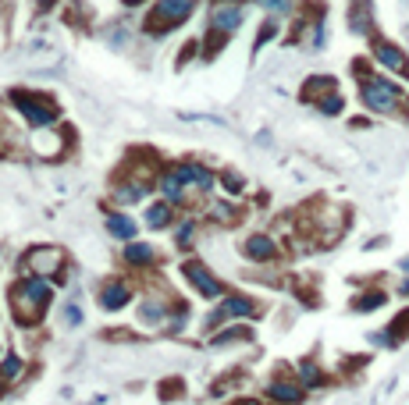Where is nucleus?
I'll return each instance as SVG.
<instances>
[{
	"label": "nucleus",
	"mask_w": 409,
	"mask_h": 405,
	"mask_svg": "<svg viewBox=\"0 0 409 405\" xmlns=\"http://www.w3.org/2000/svg\"><path fill=\"white\" fill-rule=\"evenodd\" d=\"M11 298H14V320H18V324H25V327H32L36 320L43 316L47 303H50V285L39 281V277H29V281L14 285Z\"/></svg>",
	"instance_id": "obj_1"
},
{
	"label": "nucleus",
	"mask_w": 409,
	"mask_h": 405,
	"mask_svg": "<svg viewBox=\"0 0 409 405\" xmlns=\"http://www.w3.org/2000/svg\"><path fill=\"white\" fill-rule=\"evenodd\" d=\"M192 8H196V0H160L150 14V32H171L192 14Z\"/></svg>",
	"instance_id": "obj_2"
},
{
	"label": "nucleus",
	"mask_w": 409,
	"mask_h": 405,
	"mask_svg": "<svg viewBox=\"0 0 409 405\" xmlns=\"http://www.w3.org/2000/svg\"><path fill=\"white\" fill-rule=\"evenodd\" d=\"M11 100H14L18 111H22V114L29 118V124H50V121L57 118L54 100H50V96H43V93H22V89H14V93H11Z\"/></svg>",
	"instance_id": "obj_3"
},
{
	"label": "nucleus",
	"mask_w": 409,
	"mask_h": 405,
	"mask_svg": "<svg viewBox=\"0 0 409 405\" xmlns=\"http://www.w3.org/2000/svg\"><path fill=\"white\" fill-rule=\"evenodd\" d=\"M363 103L371 111H392L399 103V89L384 78H371V82H363Z\"/></svg>",
	"instance_id": "obj_4"
},
{
	"label": "nucleus",
	"mask_w": 409,
	"mask_h": 405,
	"mask_svg": "<svg viewBox=\"0 0 409 405\" xmlns=\"http://www.w3.org/2000/svg\"><path fill=\"white\" fill-rule=\"evenodd\" d=\"M186 277H189V285L199 292V295H221V281L217 277H210V270L203 267V263H186Z\"/></svg>",
	"instance_id": "obj_5"
},
{
	"label": "nucleus",
	"mask_w": 409,
	"mask_h": 405,
	"mask_svg": "<svg viewBox=\"0 0 409 405\" xmlns=\"http://www.w3.org/2000/svg\"><path fill=\"white\" fill-rule=\"evenodd\" d=\"M25 263H29L32 274H50V270L60 267V252H57V249H32V252L25 256Z\"/></svg>",
	"instance_id": "obj_6"
},
{
	"label": "nucleus",
	"mask_w": 409,
	"mask_h": 405,
	"mask_svg": "<svg viewBox=\"0 0 409 405\" xmlns=\"http://www.w3.org/2000/svg\"><path fill=\"white\" fill-rule=\"evenodd\" d=\"M377 61H384L392 72H399V75H406L409 72V61H406V54L399 50V47H392V43H377Z\"/></svg>",
	"instance_id": "obj_7"
},
{
	"label": "nucleus",
	"mask_w": 409,
	"mask_h": 405,
	"mask_svg": "<svg viewBox=\"0 0 409 405\" xmlns=\"http://www.w3.org/2000/svg\"><path fill=\"white\" fill-rule=\"evenodd\" d=\"M242 313H253V303H250V298H242V295H235V298H228V303L210 316V324H217V320H224V316H242Z\"/></svg>",
	"instance_id": "obj_8"
},
{
	"label": "nucleus",
	"mask_w": 409,
	"mask_h": 405,
	"mask_svg": "<svg viewBox=\"0 0 409 405\" xmlns=\"http://www.w3.org/2000/svg\"><path fill=\"white\" fill-rule=\"evenodd\" d=\"M100 298H104V309H121V306L129 303V288L118 285V281H111V285H104Z\"/></svg>",
	"instance_id": "obj_9"
},
{
	"label": "nucleus",
	"mask_w": 409,
	"mask_h": 405,
	"mask_svg": "<svg viewBox=\"0 0 409 405\" xmlns=\"http://www.w3.org/2000/svg\"><path fill=\"white\" fill-rule=\"evenodd\" d=\"M175 175H178L181 182H186V185H199V188H210V175H207V171H203L199 164H181V167L175 171Z\"/></svg>",
	"instance_id": "obj_10"
},
{
	"label": "nucleus",
	"mask_w": 409,
	"mask_h": 405,
	"mask_svg": "<svg viewBox=\"0 0 409 405\" xmlns=\"http://www.w3.org/2000/svg\"><path fill=\"white\" fill-rule=\"evenodd\" d=\"M245 256H253V260H271L274 256V242L267 234H253L250 242H245Z\"/></svg>",
	"instance_id": "obj_11"
},
{
	"label": "nucleus",
	"mask_w": 409,
	"mask_h": 405,
	"mask_svg": "<svg viewBox=\"0 0 409 405\" xmlns=\"http://www.w3.org/2000/svg\"><path fill=\"white\" fill-rule=\"evenodd\" d=\"M239 8H217L214 11V32H232V29H239Z\"/></svg>",
	"instance_id": "obj_12"
},
{
	"label": "nucleus",
	"mask_w": 409,
	"mask_h": 405,
	"mask_svg": "<svg viewBox=\"0 0 409 405\" xmlns=\"http://www.w3.org/2000/svg\"><path fill=\"white\" fill-rule=\"evenodd\" d=\"M107 231L118 234V239H132V234H135V221L121 217V213H111V217H107Z\"/></svg>",
	"instance_id": "obj_13"
},
{
	"label": "nucleus",
	"mask_w": 409,
	"mask_h": 405,
	"mask_svg": "<svg viewBox=\"0 0 409 405\" xmlns=\"http://www.w3.org/2000/svg\"><path fill=\"white\" fill-rule=\"evenodd\" d=\"M271 398H281V402H299V398H302V391L296 388V384H289V380H274V384H271Z\"/></svg>",
	"instance_id": "obj_14"
},
{
	"label": "nucleus",
	"mask_w": 409,
	"mask_h": 405,
	"mask_svg": "<svg viewBox=\"0 0 409 405\" xmlns=\"http://www.w3.org/2000/svg\"><path fill=\"white\" fill-rule=\"evenodd\" d=\"M327 89H335V78H327V75H320V78H310V82H306V89H302V96H306V100H317V96H324Z\"/></svg>",
	"instance_id": "obj_15"
},
{
	"label": "nucleus",
	"mask_w": 409,
	"mask_h": 405,
	"mask_svg": "<svg viewBox=\"0 0 409 405\" xmlns=\"http://www.w3.org/2000/svg\"><path fill=\"white\" fill-rule=\"evenodd\" d=\"M171 221V210H168V203H157V206H150V213H146V224L150 228H164Z\"/></svg>",
	"instance_id": "obj_16"
},
{
	"label": "nucleus",
	"mask_w": 409,
	"mask_h": 405,
	"mask_svg": "<svg viewBox=\"0 0 409 405\" xmlns=\"http://www.w3.org/2000/svg\"><path fill=\"white\" fill-rule=\"evenodd\" d=\"M114 196H118V203H139L142 196H146V188H142V185L135 182V185H121V188L114 192Z\"/></svg>",
	"instance_id": "obj_17"
},
{
	"label": "nucleus",
	"mask_w": 409,
	"mask_h": 405,
	"mask_svg": "<svg viewBox=\"0 0 409 405\" xmlns=\"http://www.w3.org/2000/svg\"><path fill=\"white\" fill-rule=\"evenodd\" d=\"M125 256H129V263H150V260H153V249L135 242V245H129V249H125Z\"/></svg>",
	"instance_id": "obj_18"
},
{
	"label": "nucleus",
	"mask_w": 409,
	"mask_h": 405,
	"mask_svg": "<svg viewBox=\"0 0 409 405\" xmlns=\"http://www.w3.org/2000/svg\"><path fill=\"white\" fill-rule=\"evenodd\" d=\"M381 303H384V295H381V292H366V295L356 298V309H377Z\"/></svg>",
	"instance_id": "obj_19"
},
{
	"label": "nucleus",
	"mask_w": 409,
	"mask_h": 405,
	"mask_svg": "<svg viewBox=\"0 0 409 405\" xmlns=\"http://www.w3.org/2000/svg\"><path fill=\"white\" fill-rule=\"evenodd\" d=\"M317 103H320V111H324V114H338V111H342V96H338V93L324 96V100H317Z\"/></svg>",
	"instance_id": "obj_20"
},
{
	"label": "nucleus",
	"mask_w": 409,
	"mask_h": 405,
	"mask_svg": "<svg viewBox=\"0 0 409 405\" xmlns=\"http://www.w3.org/2000/svg\"><path fill=\"white\" fill-rule=\"evenodd\" d=\"M18 370H22V359H18V355H8L4 366H0V377H18Z\"/></svg>",
	"instance_id": "obj_21"
},
{
	"label": "nucleus",
	"mask_w": 409,
	"mask_h": 405,
	"mask_svg": "<svg viewBox=\"0 0 409 405\" xmlns=\"http://www.w3.org/2000/svg\"><path fill=\"white\" fill-rule=\"evenodd\" d=\"M299 370H302V380H306V384H320V370L313 366V362H310V359H306V362H302V366H299Z\"/></svg>",
	"instance_id": "obj_22"
},
{
	"label": "nucleus",
	"mask_w": 409,
	"mask_h": 405,
	"mask_svg": "<svg viewBox=\"0 0 409 405\" xmlns=\"http://www.w3.org/2000/svg\"><path fill=\"white\" fill-rule=\"evenodd\" d=\"M260 4L267 8V11H278V14H285V11H289V0H260Z\"/></svg>",
	"instance_id": "obj_23"
},
{
	"label": "nucleus",
	"mask_w": 409,
	"mask_h": 405,
	"mask_svg": "<svg viewBox=\"0 0 409 405\" xmlns=\"http://www.w3.org/2000/svg\"><path fill=\"white\" fill-rule=\"evenodd\" d=\"M164 316V306H142V320H160Z\"/></svg>",
	"instance_id": "obj_24"
},
{
	"label": "nucleus",
	"mask_w": 409,
	"mask_h": 405,
	"mask_svg": "<svg viewBox=\"0 0 409 405\" xmlns=\"http://www.w3.org/2000/svg\"><path fill=\"white\" fill-rule=\"evenodd\" d=\"M65 316H68V324H82V309H75V306H68Z\"/></svg>",
	"instance_id": "obj_25"
},
{
	"label": "nucleus",
	"mask_w": 409,
	"mask_h": 405,
	"mask_svg": "<svg viewBox=\"0 0 409 405\" xmlns=\"http://www.w3.org/2000/svg\"><path fill=\"white\" fill-rule=\"evenodd\" d=\"M125 4H142V0H125Z\"/></svg>",
	"instance_id": "obj_26"
}]
</instances>
